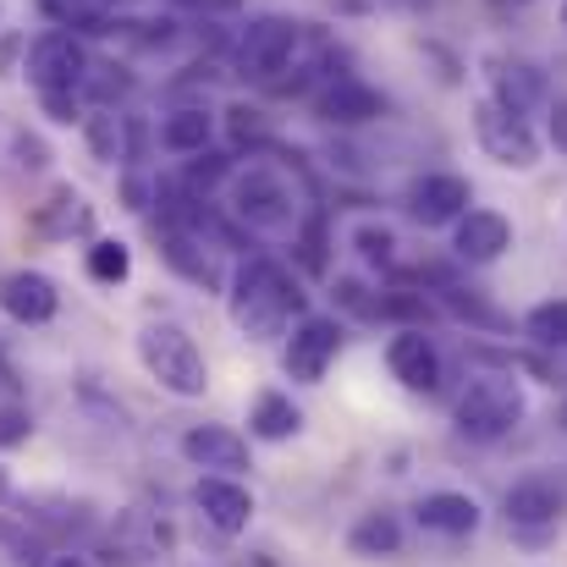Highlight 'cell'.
<instances>
[{"instance_id": "83f0119b", "label": "cell", "mask_w": 567, "mask_h": 567, "mask_svg": "<svg viewBox=\"0 0 567 567\" xmlns=\"http://www.w3.org/2000/svg\"><path fill=\"white\" fill-rule=\"evenodd\" d=\"M353 248H359V259H364V265H396V231H391V226H380V220L353 226Z\"/></svg>"}, {"instance_id": "d6986e66", "label": "cell", "mask_w": 567, "mask_h": 567, "mask_svg": "<svg viewBox=\"0 0 567 567\" xmlns=\"http://www.w3.org/2000/svg\"><path fill=\"white\" fill-rule=\"evenodd\" d=\"M209 133H215V116L204 105H183V111H172L161 122V144L172 155H204L209 150Z\"/></svg>"}, {"instance_id": "f35d334b", "label": "cell", "mask_w": 567, "mask_h": 567, "mask_svg": "<svg viewBox=\"0 0 567 567\" xmlns=\"http://www.w3.org/2000/svg\"><path fill=\"white\" fill-rule=\"evenodd\" d=\"M17 50H22V39H17V33H6V39H0V78L11 72V55H17Z\"/></svg>"}, {"instance_id": "b9f144b4", "label": "cell", "mask_w": 567, "mask_h": 567, "mask_svg": "<svg viewBox=\"0 0 567 567\" xmlns=\"http://www.w3.org/2000/svg\"><path fill=\"white\" fill-rule=\"evenodd\" d=\"M563 28H567V0H563Z\"/></svg>"}, {"instance_id": "8d00e7d4", "label": "cell", "mask_w": 567, "mask_h": 567, "mask_svg": "<svg viewBox=\"0 0 567 567\" xmlns=\"http://www.w3.org/2000/svg\"><path fill=\"white\" fill-rule=\"evenodd\" d=\"M39 100H44L50 122H78V94H72V89H61V94H39Z\"/></svg>"}, {"instance_id": "8fae6325", "label": "cell", "mask_w": 567, "mask_h": 567, "mask_svg": "<svg viewBox=\"0 0 567 567\" xmlns=\"http://www.w3.org/2000/svg\"><path fill=\"white\" fill-rule=\"evenodd\" d=\"M385 364H391V375L402 380L408 391H435V385H441V353H435V342L424 337V326L396 331L391 348H385Z\"/></svg>"}, {"instance_id": "8992f818", "label": "cell", "mask_w": 567, "mask_h": 567, "mask_svg": "<svg viewBox=\"0 0 567 567\" xmlns=\"http://www.w3.org/2000/svg\"><path fill=\"white\" fill-rule=\"evenodd\" d=\"M298 44H303V28L298 22H287V17H254L243 28V39H237V72L254 78V83H270V78H281L292 66Z\"/></svg>"}, {"instance_id": "60d3db41", "label": "cell", "mask_w": 567, "mask_h": 567, "mask_svg": "<svg viewBox=\"0 0 567 567\" xmlns=\"http://www.w3.org/2000/svg\"><path fill=\"white\" fill-rule=\"evenodd\" d=\"M111 6H144V0H111Z\"/></svg>"}, {"instance_id": "9a60e30c", "label": "cell", "mask_w": 567, "mask_h": 567, "mask_svg": "<svg viewBox=\"0 0 567 567\" xmlns=\"http://www.w3.org/2000/svg\"><path fill=\"white\" fill-rule=\"evenodd\" d=\"M315 111H320V122H331V127H364V122H375L380 111H385V100H380L370 83H359V78H337V83L315 100Z\"/></svg>"}, {"instance_id": "ba28073f", "label": "cell", "mask_w": 567, "mask_h": 567, "mask_svg": "<svg viewBox=\"0 0 567 567\" xmlns=\"http://www.w3.org/2000/svg\"><path fill=\"white\" fill-rule=\"evenodd\" d=\"M337 353H342V326H337L331 315H309V320H298V331L287 337L281 364H287L292 380L315 385V380H326V370L337 364Z\"/></svg>"}, {"instance_id": "1f68e13d", "label": "cell", "mask_w": 567, "mask_h": 567, "mask_svg": "<svg viewBox=\"0 0 567 567\" xmlns=\"http://www.w3.org/2000/svg\"><path fill=\"white\" fill-rule=\"evenodd\" d=\"M446 309H452V315H463V320H474V326H507L496 309H485L480 298H463L457 287H446Z\"/></svg>"}, {"instance_id": "6da1fadb", "label": "cell", "mask_w": 567, "mask_h": 567, "mask_svg": "<svg viewBox=\"0 0 567 567\" xmlns=\"http://www.w3.org/2000/svg\"><path fill=\"white\" fill-rule=\"evenodd\" d=\"M226 309H231V326L243 337L270 342L292 326V315H303V292L276 259H248L226 292Z\"/></svg>"}, {"instance_id": "4316f807", "label": "cell", "mask_w": 567, "mask_h": 567, "mask_svg": "<svg viewBox=\"0 0 567 567\" xmlns=\"http://www.w3.org/2000/svg\"><path fill=\"white\" fill-rule=\"evenodd\" d=\"M89 276H94V281H105V287H122V281L133 276V254H127V243L100 237V243L89 248Z\"/></svg>"}, {"instance_id": "4dcf8cb0", "label": "cell", "mask_w": 567, "mask_h": 567, "mask_svg": "<svg viewBox=\"0 0 567 567\" xmlns=\"http://www.w3.org/2000/svg\"><path fill=\"white\" fill-rule=\"evenodd\" d=\"M0 546H11V563H22V567H50L44 563V546L33 540V535H22L11 518H0Z\"/></svg>"}, {"instance_id": "9c48e42d", "label": "cell", "mask_w": 567, "mask_h": 567, "mask_svg": "<svg viewBox=\"0 0 567 567\" xmlns=\"http://www.w3.org/2000/svg\"><path fill=\"white\" fill-rule=\"evenodd\" d=\"M402 204H408V215H413L424 231H435V226H452V220L474 204V188H468L463 177H452V172H424V177L408 183Z\"/></svg>"}, {"instance_id": "7402d4cb", "label": "cell", "mask_w": 567, "mask_h": 567, "mask_svg": "<svg viewBox=\"0 0 567 567\" xmlns=\"http://www.w3.org/2000/svg\"><path fill=\"white\" fill-rule=\"evenodd\" d=\"M39 226H44L50 237H72V231H89V226H94V215H89L83 193L55 188V193H50V204L39 209Z\"/></svg>"}, {"instance_id": "ab89813d", "label": "cell", "mask_w": 567, "mask_h": 567, "mask_svg": "<svg viewBox=\"0 0 567 567\" xmlns=\"http://www.w3.org/2000/svg\"><path fill=\"white\" fill-rule=\"evenodd\" d=\"M50 567H89V563H83V557H55Z\"/></svg>"}, {"instance_id": "52a82bcc", "label": "cell", "mask_w": 567, "mask_h": 567, "mask_svg": "<svg viewBox=\"0 0 567 567\" xmlns=\"http://www.w3.org/2000/svg\"><path fill=\"white\" fill-rule=\"evenodd\" d=\"M83 72H89V55H83V44H78L72 33L50 28V33H39V39L28 44V78H33L39 94H61V89L78 94Z\"/></svg>"}, {"instance_id": "d6a6232c", "label": "cell", "mask_w": 567, "mask_h": 567, "mask_svg": "<svg viewBox=\"0 0 567 567\" xmlns=\"http://www.w3.org/2000/svg\"><path fill=\"white\" fill-rule=\"evenodd\" d=\"M28 435H33V419L22 408H0V452L6 446H22Z\"/></svg>"}, {"instance_id": "7a4b0ae2", "label": "cell", "mask_w": 567, "mask_h": 567, "mask_svg": "<svg viewBox=\"0 0 567 567\" xmlns=\"http://www.w3.org/2000/svg\"><path fill=\"white\" fill-rule=\"evenodd\" d=\"M138 364L150 370V380H161L172 396H204L209 391V364H204L198 342L183 326H172V320L138 331Z\"/></svg>"}, {"instance_id": "44dd1931", "label": "cell", "mask_w": 567, "mask_h": 567, "mask_svg": "<svg viewBox=\"0 0 567 567\" xmlns=\"http://www.w3.org/2000/svg\"><path fill=\"white\" fill-rule=\"evenodd\" d=\"M348 551L353 557H396L402 551V524L396 513H364L348 535Z\"/></svg>"}, {"instance_id": "836d02e7", "label": "cell", "mask_w": 567, "mask_h": 567, "mask_svg": "<svg viewBox=\"0 0 567 567\" xmlns=\"http://www.w3.org/2000/svg\"><path fill=\"white\" fill-rule=\"evenodd\" d=\"M303 265H309L315 276L326 270V220H320V215L303 226Z\"/></svg>"}, {"instance_id": "2e32d148", "label": "cell", "mask_w": 567, "mask_h": 567, "mask_svg": "<svg viewBox=\"0 0 567 567\" xmlns=\"http://www.w3.org/2000/svg\"><path fill=\"white\" fill-rule=\"evenodd\" d=\"M413 518H419V529H430V535L463 540V535L480 529V502L463 496V491H435V496H424V502L413 507Z\"/></svg>"}, {"instance_id": "e575fe53", "label": "cell", "mask_w": 567, "mask_h": 567, "mask_svg": "<svg viewBox=\"0 0 567 567\" xmlns=\"http://www.w3.org/2000/svg\"><path fill=\"white\" fill-rule=\"evenodd\" d=\"M11 155H17V166H28V172L50 166V150H44L39 138H28V133H17V138H11Z\"/></svg>"}, {"instance_id": "7c38bea8", "label": "cell", "mask_w": 567, "mask_h": 567, "mask_svg": "<svg viewBox=\"0 0 567 567\" xmlns=\"http://www.w3.org/2000/svg\"><path fill=\"white\" fill-rule=\"evenodd\" d=\"M193 507H198L204 524L220 529V535H243L248 518H254V496H248L237 480H220V474H209V480L193 485Z\"/></svg>"}, {"instance_id": "30bf717a", "label": "cell", "mask_w": 567, "mask_h": 567, "mask_svg": "<svg viewBox=\"0 0 567 567\" xmlns=\"http://www.w3.org/2000/svg\"><path fill=\"white\" fill-rule=\"evenodd\" d=\"M513 248V220L502 209H463L452 220V254L463 265H491Z\"/></svg>"}, {"instance_id": "ee69618b", "label": "cell", "mask_w": 567, "mask_h": 567, "mask_svg": "<svg viewBox=\"0 0 567 567\" xmlns=\"http://www.w3.org/2000/svg\"><path fill=\"white\" fill-rule=\"evenodd\" d=\"M513 6H518V0H513Z\"/></svg>"}, {"instance_id": "ac0fdd59", "label": "cell", "mask_w": 567, "mask_h": 567, "mask_svg": "<svg viewBox=\"0 0 567 567\" xmlns=\"http://www.w3.org/2000/svg\"><path fill=\"white\" fill-rule=\"evenodd\" d=\"M563 518V491L551 480H518L507 491V524L513 529H551Z\"/></svg>"}, {"instance_id": "d590c367", "label": "cell", "mask_w": 567, "mask_h": 567, "mask_svg": "<svg viewBox=\"0 0 567 567\" xmlns=\"http://www.w3.org/2000/svg\"><path fill=\"white\" fill-rule=\"evenodd\" d=\"M226 172H231V166H226V155H204V161L193 166L188 183H193V188H215V183H220Z\"/></svg>"}, {"instance_id": "3957f363", "label": "cell", "mask_w": 567, "mask_h": 567, "mask_svg": "<svg viewBox=\"0 0 567 567\" xmlns=\"http://www.w3.org/2000/svg\"><path fill=\"white\" fill-rule=\"evenodd\" d=\"M231 215L248 231H298V193L276 166H243L231 172Z\"/></svg>"}, {"instance_id": "7bdbcfd3", "label": "cell", "mask_w": 567, "mask_h": 567, "mask_svg": "<svg viewBox=\"0 0 567 567\" xmlns=\"http://www.w3.org/2000/svg\"><path fill=\"white\" fill-rule=\"evenodd\" d=\"M188 6H204V0H188Z\"/></svg>"}, {"instance_id": "277c9868", "label": "cell", "mask_w": 567, "mask_h": 567, "mask_svg": "<svg viewBox=\"0 0 567 567\" xmlns=\"http://www.w3.org/2000/svg\"><path fill=\"white\" fill-rule=\"evenodd\" d=\"M457 435L474 441V446H496L507 441L518 424H524V391L513 380L491 375V380H474L463 396H457Z\"/></svg>"}, {"instance_id": "5bb4252c", "label": "cell", "mask_w": 567, "mask_h": 567, "mask_svg": "<svg viewBox=\"0 0 567 567\" xmlns=\"http://www.w3.org/2000/svg\"><path fill=\"white\" fill-rule=\"evenodd\" d=\"M491 89H496L491 100H502V105L518 111V116L551 105V83H546V72L529 66V61H491Z\"/></svg>"}, {"instance_id": "cb8c5ba5", "label": "cell", "mask_w": 567, "mask_h": 567, "mask_svg": "<svg viewBox=\"0 0 567 567\" xmlns=\"http://www.w3.org/2000/svg\"><path fill=\"white\" fill-rule=\"evenodd\" d=\"M61 28H83V33H111V0H39Z\"/></svg>"}, {"instance_id": "d4e9b609", "label": "cell", "mask_w": 567, "mask_h": 567, "mask_svg": "<svg viewBox=\"0 0 567 567\" xmlns=\"http://www.w3.org/2000/svg\"><path fill=\"white\" fill-rule=\"evenodd\" d=\"M524 337L535 348H567V298H551V303H535L524 315Z\"/></svg>"}, {"instance_id": "f1b7e54d", "label": "cell", "mask_w": 567, "mask_h": 567, "mask_svg": "<svg viewBox=\"0 0 567 567\" xmlns=\"http://www.w3.org/2000/svg\"><path fill=\"white\" fill-rule=\"evenodd\" d=\"M78 94H89L94 105H116L127 94V72L122 66H89L83 83H78Z\"/></svg>"}, {"instance_id": "5b68a950", "label": "cell", "mask_w": 567, "mask_h": 567, "mask_svg": "<svg viewBox=\"0 0 567 567\" xmlns=\"http://www.w3.org/2000/svg\"><path fill=\"white\" fill-rule=\"evenodd\" d=\"M474 138L507 172H535L540 166V138H535L529 116L507 111L502 100H474Z\"/></svg>"}, {"instance_id": "ffe728a7", "label": "cell", "mask_w": 567, "mask_h": 567, "mask_svg": "<svg viewBox=\"0 0 567 567\" xmlns=\"http://www.w3.org/2000/svg\"><path fill=\"white\" fill-rule=\"evenodd\" d=\"M248 430H254L259 441H292V435L303 430V413L292 408V396L265 391V396L254 402V413H248Z\"/></svg>"}, {"instance_id": "e0dca14e", "label": "cell", "mask_w": 567, "mask_h": 567, "mask_svg": "<svg viewBox=\"0 0 567 567\" xmlns=\"http://www.w3.org/2000/svg\"><path fill=\"white\" fill-rule=\"evenodd\" d=\"M183 457L198 463V468H248V441L226 424H193L183 435Z\"/></svg>"}, {"instance_id": "603a6c76", "label": "cell", "mask_w": 567, "mask_h": 567, "mask_svg": "<svg viewBox=\"0 0 567 567\" xmlns=\"http://www.w3.org/2000/svg\"><path fill=\"white\" fill-rule=\"evenodd\" d=\"M166 259H172V265H177L188 281H198V287H209V292L220 287V270H215V259H209V254L193 243L188 231H172V237H166Z\"/></svg>"}, {"instance_id": "4fadbf2b", "label": "cell", "mask_w": 567, "mask_h": 567, "mask_svg": "<svg viewBox=\"0 0 567 567\" xmlns=\"http://www.w3.org/2000/svg\"><path fill=\"white\" fill-rule=\"evenodd\" d=\"M0 309H6L17 326H44V320H55L61 292H55V281L39 276V270H11V276L0 281Z\"/></svg>"}, {"instance_id": "484cf974", "label": "cell", "mask_w": 567, "mask_h": 567, "mask_svg": "<svg viewBox=\"0 0 567 567\" xmlns=\"http://www.w3.org/2000/svg\"><path fill=\"white\" fill-rule=\"evenodd\" d=\"M83 138H89L94 161H105V166H116V161H122V122H116V111H111V105H100L94 116H83Z\"/></svg>"}, {"instance_id": "74e56055", "label": "cell", "mask_w": 567, "mask_h": 567, "mask_svg": "<svg viewBox=\"0 0 567 567\" xmlns=\"http://www.w3.org/2000/svg\"><path fill=\"white\" fill-rule=\"evenodd\" d=\"M546 133H551L557 155H567V100H557V105H546Z\"/></svg>"}, {"instance_id": "f546056e", "label": "cell", "mask_w": 567, "mask_h": 567, "mask_svg": "<svg viewBox=\"0 0 567 567\" xmlns=\"http://www.w3.org/2000/svg\"><path fill=\"white\" fill-rule=\"evenodd\" d=\"M468 359H474V364H491V370H524V375H535V380H551V370H546L540 359H529V353H507V348H474Z\"/></svg>"}]
</instances>
